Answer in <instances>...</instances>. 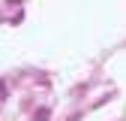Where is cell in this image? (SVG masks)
<instances>
[{"label": "cell", "instance_id": "6da1fadb", "mask_svg": "<svg viewBox=\"0 0 126 121\" xmlns=\"http://www.w3.org/2000/svg\"><path fill=\"white\" fill-rule=\"evenodd\" d=\"M48 115H51V109H36L33 121H48Z\"/></svg>", "mask_w": 126, "mask_h": 121}, {"label": "cell", "instance_id": "7a4b0ae2", "mask_svg": "<svg viewBox=\"0 0 126 121\" xmlns=\"http://www.w3.org/2000/svg\"><path fill=\"white\" fill-rule=\"evenodd\" d=\"M6 97H9V85L0 79V100H6Z\"/></svg>", "mask_w": 126, "mask_h": 121}]
</instances>
